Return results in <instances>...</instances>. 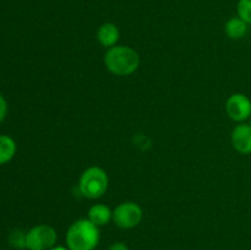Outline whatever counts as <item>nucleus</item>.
I'll use <instances>...</instances> for the list:
<instances>
[{
  "mask_svg": "<svg viewBox=\"0 0 251 250\" xmlns=\"http://www.w3.org/2000/svg\"><path fill=\"white\" fill-rule=\"evenodd\" d=\"M0 250H1V247H0Z\"/></svg>",
  "mask_w": 251,
  "mask_h": 250,
  "instance_id": "f3484780",
  "label": "nucleus"
},
{
  "mask_svg": "<svg viewBox=\"0 0 251 250\" xmlns=\"http://www.w3.org/2000/svg\"><path fill=\"white\" fill-rule=\"evenodd\" d=\"M69 250H95L100 243V229L88 218L75 221L65 235Z\"/></svg>",
  "mask_w": 251,
  "mask_h": 250,
  "instance_id": "f257e3e1",
  "label": "nucleus"
},
{
  "mask_svg": "<svg viewBox=\"0 0 251 250\" xmlns=\"http://www.w3.org/2000/svg\"><path fill=\"white\" fill-rule=\"evenodd\" d=\"M228 117L237 123H245L251 117V100L244 93H234L226 102Z\"/></svg>",
  "mask_w": 251,
  "mask_h": 250,
  "instance_id": "423d86ee",
  "label": "nucleus"
},
{
  "mask_svg": "<svg viewBox=\"0 0 251 250\" xmlns=\"http://www.w3.org/2000/svg\"><path fill=\"white\" fill-rule=\"evenodd\" d=\"M104 65L114 75L129 76L139 68L140 56L130 47L114 46L104 54Z\"/></svg>",
  "mask_w": 251,
  "mask_h": 250,
  "instance_id": "f03ea898",
  "label": "nucleus"
},
{
  "mask_svg": "<svg viewBox=\"0 0 251 250\" xmlns=\"http://www.w3.org/2000/svg\"><path fill=\"white\" fill-rule=\"evenodd\" d=\"M50 250H69L68 247H61V245H58V247L51 248Z\"/></svg>",
  "mask_w": 251,
  "mask_h": 250,
  "instance_id": "dca6fc26",
  "label": "nucleus"
},
{
  "mask_svg": "<svg viewBox=\"0 0 251 250\" xmlns=\"http://www.w3.org/2000/svg\"><path fill=\"white\" fill-rule=\"evenodd\" d=\"M16 153V144L9 135H0V166L7 163Z\"/></svg>",
  "mask_w": 251,
  "mask_h": 250,
  "instance_id": "9b49d317",
  "label": "nucleus"
},
{
  "mask_svg": "<svg viewBox=\"0 0 251 250\" xmlns=\"http://www.w3.org/2000/svg\"><path fill=\"white\" fill-rule=\"evenodd\" d=\"M108 250H129V248H127V245L125 244V243L117 242V243H113Z\"/></svg>",
  "mask_w": 251,
  "mask_h": 250,
  "instance_id": "2eb2a0df",
  "label": "nucleus"
},
{
  "mask_svg": "<svg viewBox=\"0 0 251 250\" xmlns=\"http://www.w3.org/2000/svg\"><path fill=\"white\" fill-rule=\"evenodd\" d=\"M6 113H7V103L6 100L4 98V96L0 93V122L5 119L6 117Z\"/></svg>",
  "mask_w": 251,
  "mask_h": 250,
  "instance_id": "4468645a",
  "label": "nucleus"
},
{
  "mask_svg": "<svg viewBox=\"0 0 251 250\" xmlns=\"http://www.w3.org/2000/svg\"><path fill=\"white\" fill-rule=\"evenodd\" d=\"M108 185H109L108 174L105 173L104 169L96 166L83 171L78 180L80 193L82 194V196L91 200L102 198L108 190Z\"/></svg>",
  "mask_w": 251,
  "mask_h": 250,
  "instance_id": "7ed1b4c3",
  "label": "nucleus"
},
{
  "mask_svg": "<svg viewBox=\"0 0 251 250\" xmlns=\"http://www.w3.org/2000/svg\"><path fill=\"white\" fill-rule=\"evenodd\" d=\"M87 218L97 227H103L113 221V211L103 203H96L88 210Z\"/></svg>",
  "mask_w": 251,
  "mask_h": 250,
  "instance_id": "1a4fd4ad",
  "label": "nucleus"
},
{
  "mask_svg": "<svg viewBox=\"0 0 251 250\" xmlns=\"http://www.w3.org/2000/svg\"><path fill=\"white\" fill-rule=\"evenodd\" d=\"M249 24L240 19L239 16L230 17L225 25V32L227 34L228 38L230 39H242L248 33V28H249Z\"/></svg>",
  "mask_w": 251,
  "mask_h": 250,
  "instance_id": "9d476101",
  "label": "nucleus"
},
{
  "mask_svg": "<svg viewBox=\"0 0 251 250\" xmlns=\"http://www.w3.org/2000/svg\"><path fill=\"white\" fill-rule=\"evenodd\" d=\"M26 234L27 232H24L22 229H14L9 234V243L15 249H26Z\"/></svg>",
  "mask_w": 251,
  "mask_h": 250,
  "instance_id": "f8f14e48",
  "label": "nucleus"
},
{
  "mask_svg": "<svg viewBox=\"0 0 251 250\" xmlns=\"http://www.w3.org/2000/svg\"><path fill=\"white\" fill-rule=\"evenodd\" d=\"M230 141L237 152L242 154L251 153V124L239 123L233 129Z\"/></svg>",
  "mask_w": 251,
  "mask_h": 250,
  "instance_id": "0eeeda50",
  "label": "nucleus"
},
{
  "mask_svg": "<svg viewBox=\"0 0 251 250\" xmlns=\"http://www.w3.org/2000/svg\"><path fill=\"white\" fill-rule=\"evenodd\" d=\"M58 234L51 225H38L32 227L26 234V249L50 250L55 247Z\"/></svg>",
  "mask_w": 251,
  "mask_h": 250,
  "instance_id": "20e7f679",
  "label": "nucleus"
},
{
  "mask_svg": "<svg viewBox=\"0 0 251 250\" xmlns=\"http://www.w3.org/2000/svg\"><path fill=\"white\" fill-rule=\"evenodd\" d=\"M142 220V208L132 201L118 205L113 210V222L122 229H131L140 225Z\"/></svg>",
  "mask_w": 251,
  "mask_h": 250,
  "instance_id": "39448f33",
  "label": "nucleus"
},
{
  "mask_svg": "<svg viewBox=\"0 0 251 250\" xmlns=\"http://www.w3.org/2000/svg\"><path fill=\"white\" fill-rule=\"evenodd\" d=\"M238 16L251 25V0H239L237 5Z\"/></svg>",
  "mask_w": 251,
  "mask_h": 250,
  "instance_id": "ddd939ff",
  "label": "nucleus"
},
{
  "mask_svg": "<svg viewBox=\"0 0 251 250\" xmlns=\"http://www.w3.org/2000/svg\"><path fill=\"white\" fill-rule=\"evenodd\" d=\"M119 28L114 24H112V22L100 25L97 31V41L100 42V46L105 47L108 49L117 46V42L119 41Z\"/></svg>",
  "mask_w": 251,
  "mask_h": 250,
  "instance_id": "6e6552de",
  "label": "nucleus"
}]
</instances>
